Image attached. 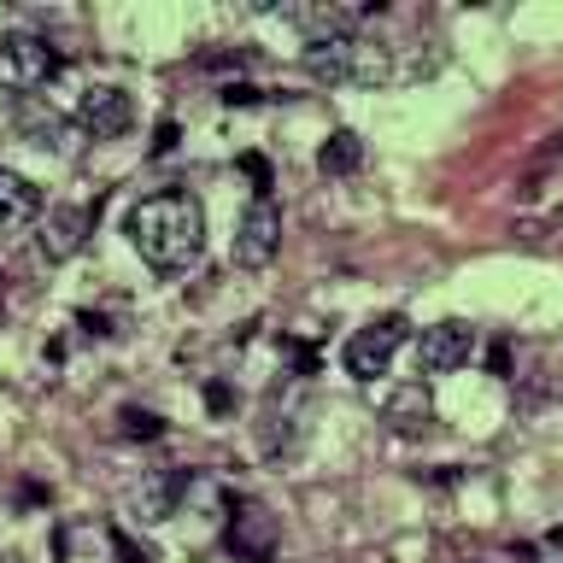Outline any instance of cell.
Wrapping results in <instances>:
<instances>
[{
  "label": "cell",
  "instance_id": "cell-1",
  "mask_svg": "<svg viewBox=\"0 0 563 563\" xmlns=\"http://www.w3.org/2000/svg\"><path fill=\"white\" fill-rule=\"evenodd\" d=\"M123 235L141 253V264H153L158 276H176L200 258L206 246V206L194 200L188 188H158V194H141L123 218Z\"/></svg>",
  "mask_w": 563,
  "mask_h": 563
},
{
  "label": "cell",
  "instance_id": "cell-2",
  "mask_svg": "<svg viewBox=\"0 0 563 563\" xmlns=\"http://www.w3.org/2000/svg\"><path fill=\"white\" fill-rule=\"evenodd\" d=\"M53 77H59V47L53 42H42V35H30V30L0 35V95L30 100L35 88H47Z\"/></svg>",
  "mask_w": 563,
  "mask_h": 563
},
{
  "label": "cell",
  "instance_id": "cell-3",
  "mask_svg": "<svg viewBox=\"0 0 563 563\" xmlns=\"http://www.w3.org/2000/svg\"><path fill=\"white\" fill-rule=\"evenodd\" d=\"M276 253H282V211H276L271 194H258L235 223V264L241 271H264Z\"/></svg>",
  "mask_w": 563,
  "mask_h": 563
},
{
  "label": "cell",
  "instance_id": "cell-4",
  "mask_svg": "<svg viewBox=\"0 0 563 563\" xmlns=\"http://www.w3.org/2000/svg\"><path fill=\"white\" fill-rule=\"evenodd\" d=\"M405 334H411V323L405 317H376V323H364L358 334L346 341V369L358 382H376L387 364H394V352L405 346Z\"/></svg>",
  "mask_w": 563,
  "mask_h": 563
},
{
  "label": "cell",
  "instance_id": "cell-5",
  "mask_svg": "<svg viewBox=\"0 0 563 563\" xmlns=\"http://www.w3.org/2000/svg\"><path fill=\"white\" fill-rule=\"evenodd\" d=\"M229 552L246 558V563H276V545H282V528L276 517L264 510L258 499H235V510H229V528H223Z\"/></svg>",
  "mask_w": 563,
  "mask_h": 563
},
{
  "label": "cell",
  "instance_id": "cell-6",
  "mask_svg": "<svg viewBox=\"0 0 563 563\" xmlns=\"http://www.w3.org/2000/svg\"><path fill=\"white\" fill-rule=\"evenodd\" d=\"M100 223V206H53L42 218V235H35V253H42L47 264H65L82 253V241L95 235Z\"/></svg>",
  "mask_w": 563,
  "mask_h": 563
},
{
  "label": "cell",
  "instance_id": "cell-7",
  "mask_svg": "<svg viewBox=\"0 0 563 563\" xmlns=\"http://www.w3.org/2000/svg\"><path fill=\"white\" fill-rule=\"evenodd\" d=\"M470 352H475V329L457 323V317H446V323L422 329V341H417V376H422V369H429V376H446V369L470 364Z\"/></svg>",
  "mask_w": 563,
  "mask_h": 563
},
{
  "label": "cell",
  "instance_id": "cell-8",
  "mask_svg": "<svg viewBox=\"0 0 563 563\" xmlns=\"http://www.w3.org/2000/svg\"><path fill=\"white\" fill-rule=\"evenodd\" d=\"M130 123H135V106H130L123 88H88V95L77 100V130L88 141H112V135L130 130Z\"/></svg>",
  "mask_w": 563,
  "mask_h": 563
},
{
  "label": "cell",
  "instance_id": "cell-9",
  "mask_svg": "<svg viewBox=\"0 0 563 563\" xmlns=\"http://www.w3.org/2000/svg\"><path fill=\"white\" fill-rule=\"evenodd\" d=\"M382 422L394 434H422L434 422V394H429V382H399L394 394L382 399Z\"/></svg>",
  "mask_w": 563,
  "mask_h": 563
},
{
  "label": "cell",
  "instance_id": "cell-10",
  "mask_svg": "<svg viewBox=\"0 0 563 563\" xmlns=\"http://www.w3.org/2000/svg\"><path fill=\"white\" fill-rule=\"evenodd\" d=\"M306 77L311 82H352L358 77V35H334V42H311L306 47Z\"/></svg>",
  "mask_w": 563,
  "mask_h": 563
},
{
  "label": "cell",
  "instance_id": "cell-11",
  "mask_svg": "<svg viewBox=\"0 0 563 563\" xmlns=\"http://www.w3.org/2000/svg\"><path fill=\"white\" fill-rule=\"evenodd\" d=\"M35 218H42V188L0 165V235H12V229H24Z\"/></svg>",
  "mask_w": 563,
  "mask_h": 563
},
{
  "label": "cell",
  "instance_id": "cell-12",
  "mask_svg": "<svg viewBox=\"0 0 563 563\" xmlns=\"http://www.w3.org/2000/svg\"><path fill=\"white\" fill-rule=\"evenodd\" d=\"M188 487V475H147V482L135 487V510H141V522H165L170 510H176V493Z\"/></svg>",
  "mask_w": 563,
  "mask_h": 563
},
{
  "label": "cell",
  "instance_id": "cell-13",
  "mask_svg": "<svg viewBox=\"0 0 563 563\" xmlns=\"http://www.w3.org/2000/svg\"><path fill=\"white\" fill-rule=\"evenodd\" d=\"M317 165H323L329 176H352L364 165V141L352 135V130H334L329 141H323V153H317Z\"/></svg>",
  "mask_w": 563,
  "mask_h": 563
},
{
  "label": "cell",
  "instance_id": "cell-14",
  "mask_svg": "<svg viewBox=\"0 0 563 563\" xmlns=\"http://www.w3.org/2000/svg\"><path fill=\"white\" fill-rule=\"evenodd\" d=\"M18 123H24V135L35 141V147H65V118L53 112V106H47V112H42V106H24V118H18Z\"/></svg>",
  "mask_w": 563,
  "mask_h": 563
},
{
  "label": "cell",
  "instance_id": "cell-15",
  "mask_svg": "<svg viewBox=\"0 0 563 563\" xmlns=\"http://www.w3.org/2000/svg\"><path fill=\"white\" fill-rule=\"evenodd\" d=\"M123 434H130V440H158V434H165V422H158L153 411H123Z\"/></svg>",
  "mask_w": 563,
  "mask_h": 563
},
{
  "label": "cell",
  "instance_id": "cell-16",
  "mask_svg": "<svg viewBox=\"0 0 563 563\" xmlns=\"http://www.w3.org/2000/svg\"><path fill=\"white\" fill-rule=\"evenodd\" d=\"M112 552H118V563H158L147 545H135L130 534H123V528H112Z\"/></svg>",
  "mask_w": 563,
  "mask_h": 563
},
{
  "label": "cell",
  "instance_id": "cell-17",
  "mask_svg": "<svg viewBox=\"0 0 563 563\" xmlns=\"http://www.w3.org/2000/svg\"><path fill=\"white\" fill-rule=\"evenodd\" d=\"M241 170H246V176H253V183H258V194L271 188V165H264L258 153H246V158H241Z\"/></svg>",
  "mask_w": 563,
  "mask_h": 563
},
{
  "label": "cell",
  "instance_id": "cell-18",
  "mask_svg": "<svg viewBox=\"0 0 563 563\" xmlns=\"http://www.w3.org/2000/svg\"><path fill=\"white\" fill-rule=\"evenodd\" d=\"M253 100H258L253 82H229V88H223V106H253Z\"/></svg>",
  "mask_w": 563,
  "mask_h": 563
},
{
  "label": "cell",
  "instance_id": "cell-19",
  "mask_svg": "<svg viewBox=\"0 0 563 563\" xmlns=\"http://www.w3.org/2000/svg\"><path fill=\"white\" fill-rule=\"evenodd\" d=\"M176 147V123H158V135H153V153H170Z\"/></svg>",
  "mask_w": 563,
  "mask_h": 563
},
{
  "label": "cell",
  "instance_id": "cell-20",
  "mask_svg": "<svg viewBox=\"0 0 563 563\" xmlns=\"http://www.w3.org/2000/svg\"><path fill=\"white\" fill-rule=\"evenodd\" d=\"M558 540H563V528H558Z\"/></svg>",
  "mask_w": 563,
  "mask_h": 563
},
{
  "label": "cell",
  "instance_id": "cell-21",
  "mask_svg": "<svg viewBox=\"0 0 563 563\" xmlns=\"http://www.w3.org/2000/svg\"><path fill=\"white\" fill-rule=\"evenodd\" d=\"M0 563H7V558H0Z\"/></svg>",
  "mask_w": 563,
  "mask_h": 563
}]
</instances>
